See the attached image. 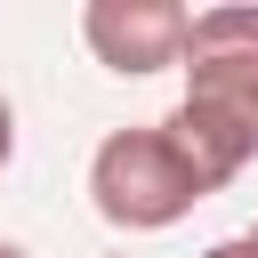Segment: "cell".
I'll use <instances>...</instances> for the list:
<instances>
[{"mask_svg":"<svg viewBox=\"0 0 258 258\" xmlns=\"http://www.w3.org/2000/svg\"><path fill=\"white\" fill-rule=\"evenodd\" d=\"M185 97H177V137L202 153V169L218 185H234L258 161V8L226 0V8H194V40H185Z\"/></svg>","mask_w":258,"mask_h":258,"instance_id":"obj_1","label":"cell"},{"mask_svg":"<svg viewBox=\"0 0 258 258\" xmlns=\"http://www.w3.org/2000/svg\"><path fill=\"white\" fill-rule=\"evenodd\" d=\"M210 194H226V185L202 169V153L177 137V121L113 129V137L89 153V202H97V218L121 226V234H161V226H177V218H185L194 202H210Z\"/></svg>","mask_w":258,"mask_h":258,"instance_id":"obj_2","label":"cell"},{"mask_svg":"<svg viewBox=\"0 0 258 258\" xmlns=\"http://www.w3.org/2000/svg\"><path fill=\"white\" fill-rule=\"evenodd\" d=\"M81 40L105 73L121 81H145L161 64H185V40H194V8L185 0H89L81 8Z\"/></svg>","mask_w":258,"mask_h":258,"instance_id":"obj_3","label":"cell"},{"mask_svg":"<svg viewBox=\"0 0 258 258\" xmlns=\"http://www.w3.org/2000/svg\"><path fill=\"white\" fill-rule=\"evenodd\" d=\"M202 258H258V242H250V234H226V242H210Z\"/></svg>","mask_w":258,"mask_h":258,"instance_id":"obj_4","label":"cell"},{"mask_svg":"<svg viewBox=\"0 0 258 258\" xmlns=\"http://www.w3.org/2000/svg\"><path fill=\"white\" fill-rule=\"evenodd\" d=\"M8 161H16V105L0 97V169H8Z\"/></svg>","mask_w":258,"mask_h":258,"instance_id":"obj_5","label":"cell"},{"mask_svg":"<svg viewBox=\"0 0 258 258\" xmlns=\"http://www.w3.org/2000/svg\"><path fill=\"white\" fill-rule=\"evenodd\" d=\"M0 258H32V250H24V242H0Z\"/></svg>","mask_w":258,"mask_h":258,"instance_id":"obj_6","label":"cell"},{"mask_svg":"<svg viewBox=\"0 0 258 258\" xmlns=\"http://www.w3.org/2000/svg\"><path fill=\"white\" fill-rule=\"evenodd\" d=\"M250 242H258V226H250Z\"/></svg>","mask_w":258,"mask_h":258,"instance_id":"obj_7","label":"cell"}]
</instances>
